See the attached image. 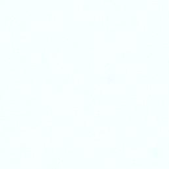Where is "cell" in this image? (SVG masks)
Returning a JSON list of instances; mask_svg holds the SVG:
<instances>
[{
  "label": "cell",
  "mask_w": 169,
  "mask_h": 169,
  "mask_svg": "<svg viewBox=\"0 0 169 169\" xmlns=\"http://www.w3.org/2000/svg\"></svg>",
  "instance_id": "6da1fadb"
}]
</instances>
